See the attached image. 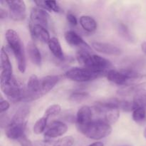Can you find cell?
<instances>
[{
	"label": "cell",
	"mask_w": 146,
	"mask_h": 146,
	"mask_svg": "<svg viewBox=\"0 0 146 146\" xmlns=\"http://www.w3.org/2000/svg\"><path fill=\"white\" fill-rule=\"evenodd\" d=\"M76 58L80 65L84 68L106 76L113 67L111 62L108 59L90 54L86 50L80 49L76 54Z\"/></svg>",
	"instance_id": "1"
},
{
	"label": "cell",
	"mask_w": 146,
	"mask_h": 146,
	"mask_svg": "<svg viewBox=\"0 0 146 146\" xmlns=\"http://www.w3.org/2000/svg\"><path fill=\"white\" fill-rule=\"evenodd\" d=\"M120 101L121 100L118 98H112L96 103L94 110L100 117L98 120L109 125L115 123L120 116Z\"/></svg>",
	"instance_id": "2"
},
{
	"label": "cell",
	"mask_w": 146,
	"mask_h": 146,
	"mask_svg": "<svg viewBox=\"0 0 146 146\" xmlns=\"http://www.w3.org/2000/svg\"><path fill=\"white\" fill-rule=\"evenodd\" d=\"M5 37L17 61L19 71L21 73H24L27 68V61L24 44L19 35L14 30L8 29L6 31Z\"/></svg>",
	"instance_id": "3"
},
{
	"label": "cell",
	"mask_w": 146,
	"mask_h": 146,
	"mask_svg": "<svg viewBox=\"0 0 146 146\" xmlns=\"http://www.w3.org/2000/svg\"><path fill=\"white\" fill-rule=\"evenodd\" d=\"M77 128L86 138L92 140H101L111 135L112 132L111 125L98 119L84 126L77 127Z\"/></svg>",
	"instance_id": "4"
},
{
	"label": "cell",
	"mask_w": 146,
	"mask_h": 146,
	"mask_svg": "<svg viewBox=\"0 0 146 146\" xmlns=\"http://www.w3.org/2000/svg\"><path fill=\"white\" fill-rule=\"evenodd\" d=\"M66 77L76 82H88L104 76V74L95 72L84 67H74L68 70L65 74Z\"/></svg>",
	"instance_id": "5"
},
{
	"label": "cell",
	"mask_w": 146,
	"mask_h": 146,
	"mask_svg": "<svg viewBox=\"0 0 146 146\" xmlns=\"http://www.w3.org/2000/svg\"><path fill=\"white\" fill-rule=\"evenodd\" d=\"M1 89L11 102L17 103L22 100L24 87L15 77L13 76L8 82L1 84Z\"/></svg>",
	"instance_id": "6"
},
{
	"label": "cell",
	"mask_w": 146,
	"mask_h": 146,
	"mask_svg": "<svg viewBox=\"0 0 146 146\" xmlns=\"http://www.w3.org/2000/svg\"><path fill=\"white\" fill-rule=\"evenodd\" d=\"M42 96L40 88V79L37 76L34 74L30 76L27 86L24 87L21 101L30 102L38 99Z\"/></svg>",
	"instance_id": "7"
},
{
	"label": "cell",
	"mask_w": 146,
	"mask_h": 146,
	"mask_svg": "<svg viewBox=\"0 0 146 146\" xmlns=\"http://www.w3.org/2000/svg\"><path fill=\"white\" fill-rule=\"evenodd\" d=\"M1 2L7 4L9 9V17L13 21H24L27 16L26 4L21 0H13V1H1Z\"/></svg>",
	"instance_id": "8"
},
{
	"label": "cell",
	"mask_w": 146,
	"mask_h": 146,
	"mask_svg": "<svg viewBox=\"0 0 146 146\" xmlns=\"http://www.w3.org/2000/svg\"><path fill=\"white\" fill-rule=\"evenodd\" d=\"M0 64H1V71H0V84H3L8 82L12 78V66L10 62L9 58L7 51L4 48H1L0 55Z\"/></svg>",
	"instance_id": "9"
},
{
	"label": "cell",
	"mask_w": 146,
	"mask_h": 146,
	"mask_svg": "<svg viewBox=\"0 0 146 146\" xmlns=\"http://www.w3.org/2000/svg\"><path fill=\"white\" fill-rule=\"evenodd\" d=\"M31 21L34 25H40L48 28L49 24L50 16L46 10L41 8H33L30 14Z\"/></svg>",
	"instance_id": "10"
},
{
	"label": "cell",
	"mask_w": 146,
	"mask_h": 146,
	"mask_svg": "<svg viewBox=\"0 0 146 146\" xmlns=\"http://www.w3.org/2000/svg\"><path fill=\"white\" fill-rule=\"evenodd\" d=\"M68 126L64 123L60 121H52L47 126L44 132V136L48 138H55L62 136L67 132Z\"/></svg>",
	"instance_id": "11"
},
{
	"label": "cell",
	"mask_w": 146,
	"mask_h": 146,
	"mask_svg": "<svg viewBox=\"0 0 146 146\" xmlns=\"http://www.w3.org/2000/svg\"><path fill=\"white\" fill-rule=\"evenodd\" d=\"M64 36H65L66 41L69 45L73 46L79 47L80 49L86 50V51L91 50V47L88 46V44L86 41H84V40L81 38V36L78 35L74 31L70 30V31H66L65 33Z\"/></svg>",
	"instance_id": "12"
},
{
	"label": "cell",
	"mask_w": 146,
	"mask_h": 146,
	"mask_svg": "<svg viewBox=\"0 0 146 146\" xmlns=\"http://www.w3.org/2000/svg\"><path fill=\"white\" fill-rule=\"evenodd\" d=\"M91 46L96 51L107 54V55L119 56L122 53L121 48L109 43L94 41L91 44Z\"/></svg>",
	"instance_id": "13"
},
{
	"label": "cell",
	"mask_w": 146,
	"mask_h": 146,
	"mask_svg": "<svg viewBox=\"0 0 146 146\" xmlns=\"http://www.w3.org/2000/svg\"><path fill=\"white\" fill-rule=\"evenodd\" d=\"M74 139L71 136H66L57 140H41L36 141L34 146H72Z\"/></svg>",
	"instance_id": "14"
},
{
	"label": "cell",
	"mask_w": 146,
	"mask_h": 146,
	"mask_svg": "<svg viewBox=\"0 0 146 146\" xmlns=\"http://www.w3.org/2000/svg\"><path fill=\"white\" fill-rule=\"evenodd\" d=\"M92 110L88 106H84L79 108L76 114V126H84L93 121Z\"/></svg>",
	"instance_id": "15"
},
{
	"label": "cell",
	"mask_w": 146,
	"mask_h": 146,
	"mask_svg": "<svg viewBox=\"0 0 146 146\" xmlns=\"http://www.w3.org/2000/svg\"><path fill=\"white\" fill-rule=\"evenodd\" d=\"M27 122L20 124L9 125L6 128V135L7 138L11 140H17L25 135V130L27 128Z\"/></svg>",
	"instance_id": "16"
},
{
	"label": "cell",
	"mask_w": 146,
	"mask_h": 146,
	"mask_svg": "<svg viewBox=\"0 0 146 146\" xmlns=\"http://www.w3.org/2000/svg\"><path fill=\"white\" fill-rule=\"evenodd\" d=\"M29 28L33 38H37L43 43L48 44L51 38L46 28L40 25H34L31 23L29 24Z\"/></svg>",
	"instance_id": "17"
},
{
	"label": "cell",
	"mask_w": 146,
	"mask_h": 146,
	"mask_svg": "<svg viewBox=\"0 0 146 146\" xmlns=\"http://www.w3.org/2000/svg\"><path fill=\"white\" fill-rule=\"evenodd\" d=\"M60 79L58 76H46L40 79V88L42 96L48 94L57 84Z\"/></svg>",
	"instance_id": "18"
},
{
	"label": "cell",
	"mask_w": 146,
	"mask_h": 146,
	"mask_svg": "<svg viewBox=\"0 0 146 146\" xmlns=\"http://www.w3.org/2000/svg\"><path fill=\"white\" fill-rule=\"evenodd\" d=\"M106 77L108 81L118 86H127V84L129 81L128 77L121 70L120 71L114 69L110 70L107 73Z\"/></svg>",
	"instance_id": "19"
},
{
	"label": "cell",
	"mask_w": 146,
	"mask_h": 146,
	"mask_svg": "<svg viewBox=\"0 0 146 146\" xmlns=\"http://www.w3.org/2000/svg\"><path fill=\"white\" fill-rule=\"evenodd\" d=\"M30 113V107L27 105H23L19 108L16 111L14 116L11 118V122L9 125L13 124H20L27 122L26 119L28 117Z\"/></svg>",
	"instance_id": "20"
},
{
	"label": "cell",
	"mask_w": 146,
	"mask_h": 146,
	"mask_svg": "<svg viewBox=\"0 0 146 146\" xmlns=\"http://www.w3.org/2000/svg\"><path fill=\"white\" fill-rule=\"evenodd\" d=\"M27 51L29 59L36 66H41V54L38 50V47L36 46L33 41H29L27 46Z\"/></svg>",
	"instance_id": "21"
},
{
	"label": "cell",
	"mask_w": 146,
	"mask_h": 146,
	"mask_svg": "<svg viewBox=\"0 0 146 146\" xmlns=\"http://www.w3.org/2000/svg\"><path fill=\"white\" fill-rule=\"evenodd\" d=\"M48 48L51 52L54 54V56L58 59L63 60L64 58V54L63 52V49L61 48V44L59 40L56 37H52L49 40L48 43Z\"/></svg>",
	"instance_id": "22"
},
{
	"label": "cell",
	"mask_w": 146,
	"mask_h": 146,
	"mask_svg": "<svg viewBox=\"0 0 146 146\" xmlns=\"http://www.w3.org/2000/svg\"><path fill=\"white\" fill-rule=\"evenodd\" d=\"M133 105L134 110L138 108H146V90L141 88L135 94L133 98Z\"/></svg>",
	"instance_id": "23"
},
{
	"label": "cell",
	"mask_w": 146,
	"mask_h": 146,
	"mask_svg": "<svg viewBox=\"0 0 146 146\" xmlns=\"http://www.w3.org/2000/svg\"><path fill=\"white\" fill-rule=\"evenodd\" d=\"M79 23L82 28L88 32H94L97 29V23L90 16H82L80 17Z\"/></svg>",
	"instance_id": "24"
},
{
	"label": "cell",
	"mask_w": 146,
	"mask_h": 146,
	"mask_svg": "<svg viewBox=\"0 0 146 146\" xmlns=\"http://www.w3.org/2000/svg\"><path fill=\"white\" fill-rule=\"evenodd\" d=\"M36 4L40 7L41 9L46 10V11H52L56 13L61 12V9L58 6V3L56 1H34Z\"/></svg>",
	"instance_id": "25"
},
{
	"label": "cell",
	"mask_w": 146,
	"mask_h": 146,
	"mask_svg": "<svg viewBox=\"0 0 146 146\" xmlns=\"http://www.w3.org/2000/svg\"><path fill=\"white\" fill-rule=\"evenodd\" d=\"M47 121L48 118H46L45 116H43L40 118L35 123L33 128V131L36 135L42 133L43 132H45V129L47 128Z\"/></svg>",
	"instance_id": "26"
},
{
	"label": "cell",
	"mask_w": 146,
	"mask_h": 146,
	"mask_svg": "<svg viewBox=\"0 0 146 146\" xmlns=\"http://www.w3.org/2000/svg\"><path fill=\"white\" fill-rule=\"evenodd\" d=\"M133 119L137 123L141 124L146 120V110L143 108H138L133 111Z\"/></svg>",
	"instance_id": "27"
},
{
	"label": "cell",
	"mask_w": 146,
	"mask_h": 146,
	"mask_svg": "<svg viewBox=\"0 0 146 146\" xmlns=\"http://www.w3.org/2000/svg\"><path fill=\"white\" fill-rule=\"evenodd\" d=\"M118 30L119 32L120 35L123 37L126 41H130V42H133L134 41L133 36L132 34L130 32V30L128 29V27L125 25L123 23H119L118 25Z\"/></svg>",
	"instance_id": "28"
},
{
	"label": "cell",
	"mask_w": 146,
	"mask_h": 146,
	"mask_svg": "<svg viewBox=\"0 0 146 146\" xmlns=\"http://www.w3.org/2000/svg\"><path fill=\"white\" fill-rule=\"evenodd\" d=\"M141 85H127L118 91V94L123 96H128L130 94H135L138 90L141 89Z\"/></svg>",
	"instance_id": "29"
},
{
	"label": "cell",
	"mask_w": 146,
	"mask_h": 146,
	"mask_svg": "<svg viewBox=\"0 0 146 146\" xmlns=\"http://www.w3.org/2000/svg\"><path fill=\"white\" fill-rule=\"evenodd\" d=\"M61 107L58 104H53L47 108L44 112V116L47 118L48 119L51 117H54L58 115L61 113Z\"/></svg>",
	"instance_id": "30"
},
{
	"label": "cell",
	"mask_w": 146,
	"mask_h": 146,
	"mask_svg": "<svg viewBox=\"0 0 146 146\" xmlns=\"http://www.w3.org/2000/svg\"><path fill=\"white\" fill-rule=\"evenodd\" d=\"M89 96V94L85 91H76L71 94L69 98L74 102H81Z\"/></svg>",
	"instance_id": "31"
},
{
	"label": "cell",
	"mask_w": 146,
	"mask_h": 146,
	"mask_svg": "<svg viewBox=\"0 0 146 146\" xmlns=\"http://www.w3.org/2000/svg\"><path fill=\"white\" fill-rule=\"evenodd\" d=\"M10 107L9 102L7 100H4L1 97V101H0V113H4V112L8 111Z\"/></svg>",
	"instance_id": "32"
},
{
	"label": "cell",
	"mask_w": 146,
	"mask_h": 146,
	"mask_svg": "<svg viewBox=\"0 0 146 146\" xmlns=\"http://www.w3.org/2000/svg\"><path fill=\"white\" fill-rule=\"evenodd\" d=\"M18 141L21 146H33L31 141L26 136V135H24L21 138H20Z\"/></svg>",
	"instance_id": "33"
},
{
	"label": "cell",
	"mask_w": 146,
	"mask_h": 146,
	"mask_svg": "<svg viewBox=\"0 0 146 146\" xmlns=\"http://www.w3.org/2000/svg\"><path fill=\"white\" fill-rule=\"evenodd\" d=\"M66 19L67 21H68L71 25L72 26H76L78 24V21H77V19L76 17V16L74 14H73L72 13L68 12L66 15Z\"/></svg>",
	"instance_id": "34"
},
{
	"label": "cell",
	"mask_w": 146,
	"mask_h": 146,
	"mask_svg": "<svg viewBox=\"0 0 146 146\" xmlns=\"http://www.w3.org/2000/svg\"><path fill=\"white\" fill-rule=\"evenodd\" d=\"M7 14H8V13L5 9H4L3 8L0 9V19H1L6 18L7 17Z\"/></svg>",
	"instance_id": "35"
},
{
	"label": "cell",
	"mask_w": 146,
	"mask_h": 146,
	"mask_svg": "<svg viewBox=\"0 0 146 146\" xmlns=\"http://www.w3.org/2000/svg\"><path fill=\"white\" fill-rule=\"evenodd\" d=\"M141 50L146 55V41L142 43V44H141Z\"/></svg>",
	"instance_id": "36"
},
{
	"label": "cell",
	"mask_w": 146,
	"mask_h": 146,
	"mask_svg": "<svg viewBox=\"0 0 146 146\" xmlns=\"http://www.w3.org/2000/svg\"><path fill=\"white\" fill-rule=\"evenodd\" d=\"M88 146H104V145L102 142H96L91 144V145H89Z\"/></svg>",
	"instance_id": "37"
},
{
	"label": "cell",
	"mask_w": 146,
	"mask_h": 146,
	"mask_svg": "<svg viewBox=\"0 0 146 146\" xmlns=\"http://www.w3.org/2000/svg\"><path fill=\"white\" fill-rule=\"evenodd\" d=\"M144 136H145V138H146V128H145V131H144Z\"/></svg>",
	"instance_id": "38"
}]
</instances>
